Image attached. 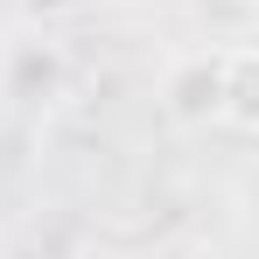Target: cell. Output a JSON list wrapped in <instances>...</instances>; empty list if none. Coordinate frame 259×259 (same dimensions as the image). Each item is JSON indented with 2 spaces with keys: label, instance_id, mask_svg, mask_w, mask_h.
<instances>
[{
  "label": "cell",
  "instance_id": "cell-1",
  "mask_svg": "<svg viewBox=\"0 0 259 259\" xmlns=\"http://www.w3.org/2000/svg\"><path fill=\"white\" fill-rule=\"evenodd\" d=\"M161 112H168L182 133L217 126V49L210 56H182L168 77H161Z\"/></svg>",
  "mask_w": 259,
  "mask_h": 259
},
{
  "label": "cell",
  "instance_id": "cell-2",
  "mask_svg": "<svg viewBox=\"0 0 259 259\" xmlns=\"http://www.w3.org/2000/svg\"><path fill=\"white\" fill-rule=\"evenodd\" d=\"M217 126L259 140V42L217 49Z\"/></svg>",
  "mask_w": 259,
  "mask_h": 259
},
{
  "label": "cell",
  "instance_id": "cell-3",
  "mask_svg": "<svg viewBox=\"0 0 259 259\" xmlns=\"http://www.w3.org/2000/svg\"><path fill=\"white\" fill-rule=\"evenodd\" d=\"M77 259H119V252H112V245H84Z\"/></svg>",
  "mask_w": 259,
  "mask_h": 259
},
{
  "label": "cell",
  "instance_id": "cell-4",
  "mask_svg": "<svg viewBox=\"0 0 259 259\" xmlns=\"http://www.w3.org/2000/svg\"><path fill=\"white\" fill-rule=\"evenodd\" d=\"M245 7H259V0H245Z\"/></svg>",
  "mask_w": 259,
  "mask_h": 259
}]
</instances>
